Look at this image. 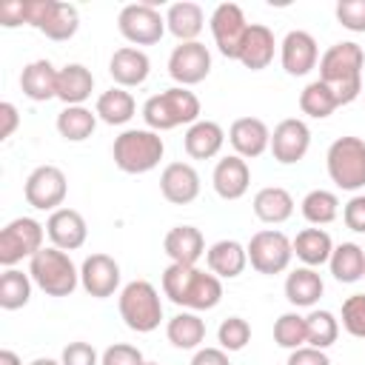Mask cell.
<instances>
[{"mask_svg":"<svg viewBox=\"0 0 365 365\" xmlns=\"http://www.w3.org/2000/svg\"><path fill=\"white\" fill-rule=\"evenodd\" d=\"M163 294L188 311H211L222 299V282L217 274H205L197 265L171 262L163 271Z\"/></svg>","mask_w":365,"mask_h":365,"instance_id":"6da1fadb","label":"cell"},{"mask_svg":"<svg viewBox=\"0 0 365 365\" xmlns=\"http://www.w3.org/2000/svg\"><path fill=\"white\" fill-rule=\"evenodd\" d=\"M362 66L365 51L354 40L334 43L319 57V80L334 91L339 106H348L362 94Z\"/></svg>","mask_w":365,"mask_h":365,"instance_id":"7a4b0ae2","label":"cell"},{"mask_svg":"<svg viewBox=\"0 0 365 365\" xmlns=\"http://www.w3.org/2000/svg\"><path fill=\"white\" fill-rule=\"evenodd\" d=\"M143 120L151 131H171L177 125H194L200 120V100L194 91L174 86L143 103Z\"/></svg>","mask_w":365,"mask_h":365,"instance_id":"3957f363","label":"cell"},{"mask_svg":"<svg viewBox=\"0 0 365 365\" xmlns=\"http://www.w3.org/2000/svg\"><path fill=\"white\" fill-rule=\"evenodd\" d=\"M165 154V143L151 128H125L120 137H114L111 157L114 165L125 174H148L160 165Z\"/></svg>","mask_w":365,"mask_h":365,"instance_id":"277c9868","label":"cell"},{"mask_svg":"<svg viewBox=\"0 0 365 365\" xmlns=\"http://www.w3.org/2000/svg\"><path fill=\"white\" fill-rule=\"evenodd\" d=\"M29 274L31 282L48 294V297H71L74 288L80 285V271L71 262V257L60 248H40L31 259H29Z\"/></svg>","mask_w":365,"mask_h":365,"instance_id":"5b68a950","label":"cell"},{"mask_svg":"<svg viewBox=\"0 0 365 365\" xmlns=\"http://www.w3.org/2000/svg\"><path fill=\"white\" fill-rule=\"evenodd\" d=\"M123 322L137 334H151L163 322V299L148 279H131L117 297Z\"/></svg>","mask_w":365,"mask_h":365,"instance_id":"8992f818","label":"cell"},{"mask_svg":"<svg viewBox=\"0 0 365 365\" xmlns=\"http://www.w3.org/2000/svg\"><path fill=\"white\" fill-rule=\"evenodd\" d=\"M328 177L342 191L365 188V143L359 137H339L331 143L328 154Z\"/></svg>","mask_w":365,"mask_h":365,"instance_id":"52a82bcc","label":"cell"},{"mask_svg":"<svg viewBox=\"0 0 365 365\" xmlns=\"http://www.w3.org/2000/svg\"><path fill=\"white\" fill-rule=\"evenodd\" d=\"M117 29L120 34L134 43V46H154L163 40L165 29V17L157 11L154 0H143V3H128L120 9L117 14Z\"/></svg>","mask_w":365,"mask_h":365,"instance_id":"ba28073f","label":"cell"},{"mask_svg":"<svg viewBox=\"0 0 365 365\" xmlns=\"http://www.w3.org/2000/svg\"><path fill=\"white\" fill-rule=\"evenodd\" d=\"M46 225H40L34 217H17L0 231V265L14 268L20 259H31L43 248Z\"/></svg>","mask_w":365,"mask_h":365,"instance_id":"9c48e42d","label":"cell"},{"mask_svg":"<svg viewBox=\"0 0 365 365\" xmlns=\"http://www.w3.org/2000/svg\"><path fill=\"white\" fill-rule=\"evenodd\" d=\"M248 251V262L257 274H265V277H274V274H282L288 265H291V257H294V245L291 240L282 234V231H274V228H265V231H257L251 237V242L245 245Z\"/></svg>","mask_w":365,"mask_h":365,"instance_id":"30bf717a","label":"cell"},{"mask_svg":"<svg viewBox=\"0 0 365 365\" xmlns=\"http://www.w3.org/2000/svg\"><path fill=\"white\" fill-rule=\"evenodd\" d=\"M26 202L37 211H57L68 194V180L57 165H37L23 185Z\"/></svg>","mask_w":365,"mask_h":365,"instance_id":"8fae6325","label":"cell"},{"mask_svg":"<svg viewBox=\"0 0 365 365\" xmlns=\"http://www.w3.org/2000/svg\"><path fill=\"white\" fill-rule=\"evenodd\" d=\"M211 34H214V43L220 48L222 57L228 60H237L240 57V48H242V40L248 34V20L242 14V9L237 3H220L214 11H211Z\"/></svg>","mask_w":365,"mask_h":365,"instance_id":"7c38bea8","label":"cell"},{"mask_svg":"<svg viewBox=\"0 0 365 365\" xmlns=\"http://www.w3.org/2000/svg\"><path fill=\"white\" fill-rule=\"evenodd\" d=\"M208 71H211V51L200 40L174 46V51L168 57V74L177 86H182V88L197 86L208 77Z\"/></svg>","mask_w":365,"mask_h":365,"instance_id":"4fadbf2b","label":"cell"},{"mask_svg":"<svg viewBox=\"0 0 365 365\" xmlns=\"http://www.w3.org/2000/svg\"><path fill=\"white\" fill-rule=\"evenodd\" d=\"M308 148H311V128L297 117L277 123V128L271 131V154L282 165L299 163L308 154Z\"/></svg>","mask_w":365,"mask_h":365,"instance_id":"5bb4252c","label":"cell"},{"mask_svg":"<svg viewBox=\"0 0 365 365\" xmlns=\"http://www.w3.org/2000/svg\"><path fill=\"white\" fill-rule=\"evenodd\" d=\"M80 285L88 297L106 299L120 288V265L108 254H91L80 265Z\"/></svg>","mask_w":365,"mask_h":365,"instance_id":"9a60e30c","label":"cell"},{"mask_svg":"<svg viewBox=\"0 0 365 365\" xmlns=\"http://www.w3.org/2000/svg\"><path fill=\"white\" fill-rule=\"evenodd\" d=\"M279 60H282L285 74L302 77L311 68H317V63H319V46H317V40L308 31L294 29L279 43Z\"/></svg>","mask_w":365,"mask_h":365,"instance_id":"2e32d148","label":"cell"},{"mask_svg":"<svg viewBox=\"0 0 365 365\" xmlns=\"http://www.w3.org/2000/svg\"><path fill=\"white\" fill-rule=\"evenodd\" d=\"M46 234H48V240H51L54 248H60V251H77V248L86 245L88 225H86V220H83L80 211H74V208H57L46 220Z\"/></svg>","mask_w":365,"mask_h":365,"instance_id":"e0dca14e","label":"cell"},{"mask_svg":"<svg viewBox=\"0 0 365 365\" xmlns=\"http://www.w3.org/2000/svg\"><path fill=\"white\" fill-rule=\"evenodd\" d=\"M160 191L171 205H188L200 197V174L191 163H168L160 174Z\"/></svg>","mask_w":365,"mask_h":365,"instance_id":"ac0fdd59","label":"cell"},{"mask_svg":"<svg viewBox=\"0 0 365 365\" xmlns=\"http://www.w3.org/2000/svg\"><path fill=\"white\" fill-rule=\"evenodd\" d=\"M228 143L234 145L237 157L254 160L271 148V131L259 117H240L228 128Z\"/></svg>","mask_w":365,"mask_h":365,"instance_id":"d6986e66","label":"cell"},{"mask_svg":"<svg viewBox=\"0 0 365 365\" xmlns=\"http://www.w3.org/2000/svg\"><path fill=\"white\" fill-rule=\"evenodd\" d=\"M148 71H151V60L143 48H134V46H123L111 54L108 60V74L111 80L120 86V88H134V86H143L148 80Z\"/></svg>","mask_w":365,"mask_h":365,"instance_id":"ffe728a7","label":"cell"},{"mask_svg":"<svg viewBox=\"0 0 365 365\" xmlns=\"http://www.w3.org/2000/svg\"><path fill=\"white\" fill-rule=\"evenodd\" d=\"M211 185L217 191L220 200H240L245 197L248 185H251V171H248V163L237 154H228L222 157L217 165H214V174H211Z\"/></svg>","mask_w":365,"mask_h":365,"instance_id":"44dd1931","label":"cell"},{"mask_svg":"<svg viewBox=\"0 0 365 365\" xmlns=\"http://www.w3.org/2000/svg\"><path fill=\"white\" fill-rule=\"evenodd\" d=\"M274 48H277L274 31H271L268 26H262V23H251L237 60H240L245 68H251V71H262V68L271 66V60H274Z\"/></svg>","mask_w":365,"mask_h":365,"instance_id":"7402d4cb","label":"cell"},{"mask_svg":"<svg viewBox=\"0 0 365 365\" xmlns=\"http://www.w3.org/2000/svg\"><path fill=\"white\" fill-rule=\"evenodd\" d=\"M163 248H165V254H168L171 262L197 265V259L205 254V240H202V231L194 228V225H174L165 234Z\"/></svg>","mask_w":365,"mask_h":365,"instance_id":"603a6c76","label":"cell"},{"mask_svg":"<svg viewBox=\"0 0 365 365\" xmlns=\"http://www.w3.org/2000/svg\"><path fill=\"white\" fill-rule=\"evenodd\" d=\"M57 74H60V68H54L48 60H31L20 71V88L34 103L54 100L57 97Z\"/></svg>","mask_w":365,"mask_h":365,"instance_id":"cb8c5ba5","label":"cell"},{"mask_svg":"<svg viewBox=\"0 0 365 365\" xmlns=\"http://www.w3.org/2000/svg\"><path fill=\"white\" fill-rule=\"evenodd\" d=\"M222 143H225V131L214 120H197L194 125H188V131L182 137L185 154L191 160H211V157H217Z\"/></svg>","mask_w":365,"mask_h":365,"instance_id":"d4e9b609","label":"cell"},{"mask_svg":"<svg viewBox=\"0 0 365 365\" xmlns=\"http://www.w3.org/2000/svg\"><path fill=\"white\" fill-rule=\"evenodd\" d=\"M205 262H208V271L217 274L220 279H234L245 271L248 251L237 240H220L205 251Z\"/></svg>","mask_w":365,"mask_h":365,"instance_id":"484cf974","label":"cell"},{"mask_svg":"<svg viewBox=\"0 0 365 365\" xmlns=\"http://www.w3.org/2000/svg\"><path fill=\"white\" fill-rule=\"evenodd\" d=\"M205 26V14L197 3L191 0H180V3H171L168 11H165V29L180 40V43H194L200 37Z\"/></svg>","mask_w":365,"mask_h":365,"instance_id":"4316f807","label":"cell"},{"mask_svg":"<svg viewBox=\"0 0 365 365\" xmlns=\"http://www.w3.org/2000/svg\"><path fill=\"white\" fill-rule=\"evenodd\" d=\"M94 91V74L83 63H68L57 74V100L66 106H83Z\"/></svg>","mask_w":365,"mask_h":365,"instance_id":"83f0119b","label":"cell"},{"mask_svg":"<svg viewBox=\"0 0 365 365\" xmlns=\"http://www.w3.org/2000/svg\"><path fill=\"white\" fill-rule=\"evenodd\" d=\"M322 291H325L322 277H319L314 268H308V265L294 268V271L285 277V299H288L291 305H297V308H314V305L319 302Z\"/></svg>","mask_w":365,"mask_h":365,"instance_id":"f1b7e54d","label":"cell"},{"mask_svg":"<svg viewBox=\"0 0 365 365\" xmlns=\"http://www.w3.org/2000/svg\"><path fill=\"white\" fill-rule=\"evenodd\" d=\"M254 214L268 225H279L294 214V197L279 185H265L254 194Z\"/></svg>","mask_w":365,"mask_h":365,"instance_id":"f546056e","label":"cell"},{"mask_svg":"<svg viewBox=\"0 0 365 365\" xmlns=\"http://www.w3.org/2000/svg\"><path fill=\"white\" fill-rule=\"evenodd\" d=\"M291 245H294L297 259H302L308 268L325 265V262L331 259V254H334V240H331V234L322 231V228H302V231L291 240Z\"/></svg>","mask_w":365,"mask_h":365,"instance_id":"4dcf8cb0","label":"cell"},{"mask_svg":"<svg viewBox=\"0 0 365 365\" xmlns=\"http://www.w3.org/2000/svg\"><path fill=\"white\" fill-rule=\"evenodd\" d=\"M328 268L336 282H348V285L359 282L365 277V251L356 242H339V245H334Z\"/></svg>","mask_w":365,"mask_h":365,"instance_id":"1f68e13d","label":"cell"},{"mask_svg":"<svg viewBox=\"0 0 365 365\" xmlns=\"http://www.w3.org/2000/svg\"><path fill=\"white\" fill-rule=\"evenodd\" d=\"M94 111H97V117H100L106 125H125V123L134 117L137 103H134V97H131L125 88L114 86V88H108V91H103V94L97 97Z\"/></svg>","mask_w":365,"mask_h":365,"instance_id":"d6a6232c","label":"cell"},{"mask_svg":"<svg viewBox=\"0 0 365 365\" xmlns=\"http://www.w3.org/2000/svg\"><path fill=\"white\" fill-rule=\"evenodd\" d=\"M97 120H100L97 111H91L86 106H66L57 114V131L68 143H83V140H88L94 134Z\"/></svg>","mask_w":365,"mask_h":365,"instance_id":"836d02e7","label":"cell"},{"mask_svg":"<svg viewBox=\"0 0 365 365\" xmlns=\"http://www.w3.org/2000/svg\"><path fill=\"white\" fill-rule=\"evenodd\" d=\"M165 336H168V342L174 348H182V351L200 348V342L205 339V322L194 311H180V314H174L168 319Z\"/></svg>","mask_w":365,"mask_h":365,"instance_id":"e575fe53","label":"cell"},{"mask_svg":"<svg viewBox=\"0 0 365 365\" xmlns=\"http://www.w3.org/2000/svg\"><path fill=\"white\" fill-rule=\"evenodd\" d=\"M77 29H80L77 9L71 3H57L54 0V6H51V11H48V17H46V23H43L40 31L48 40H54V43H66V40H71L77 34Z\"/></svg>","mask_w":365,"mask_h":365,"instance_id":"d590c367","label":"cell"},{"mask_svg":"<svg viewBox=\"0 0 365 365\" xmlns=\"http://www.w3.org/2000/svg\"><path fill=\"white\" fill-rule=\"evenodd\" d=\"M339 214V197L334 191H325V188H314L302 197V217L311 222V225H328L334 222Z\"/></svg>","mask_w":365,"mask_h":365,"instance_id":"8d00e7d4","label":"cell"},{"mask_svg":"<svg viewBox=\"0 0 365 365\" xmlns=\"http://www.w3.org/2000/svg\"><path fill=\"white\" fill-rule=\"evenodd\" d=\"M31 299V274H23L17 268H6L0 277V308L17 311Z\"/></svg>","mask_w":365,"mask_h":365,"instance_id":"74e56055","label":"cell"},{"mask_svg":"<svg viewBox=\"0 0 365 365\" xmlns=\"http://www.w3.org/2000/svg\"><path fill=\"white\" fill-rule=\"evenodd\" d=\"M299 108H302V114H308V117H314V120H325V117H331V114L339 108V103H336L334 91H331L322 80H314V83H308V86L302 88V94H299Z\"/></svg>","mask_w":365,"mask_h":365,"instance_id":"f35d334b","label":"cell"},{"mask_svg":"<svg viewBox=\"0 0 365 365\" xmlns=\"http://www.w3.org/2000/svg\"><path fill=\"white\" fill-rule=\"evenodd\" d=\"M305 331H308V345L325 351V348H331V345L336 342V336H339V319H336L331 311L317 308V311H311V314L305 317Z\"/></svg>","mask_w":365,"mask_h":365,"instance_id":"ab89813d","label":"cell"},{"mask_svg":"<svg viewBox=\"0 0 365 365\" xmlns=\"http://www.w3.org/2000/svg\"><path fill=\"white\" fill-rule=\"evenodd\" d=\"M274 342L279 348H288V351H297L302 345H308V331H305V317L288 311L282 314L277 322H274Z\"/></svg>","mask_w":365,"mask_h":365,"instance_id":"60d3db41","label":"cell"},{"mask_svg":"<svg viewBox=\"0 0 365 365\" xmlns=\"http://www.w3.org/2000/svg\"><path fill=\"white\" fill-rule=\"evenodd\" d=\"M217 342L222 351H242L251 342V325L242 317H228L217 328Z\"/></svg>","mask_w":365,"mask_h":365,"instance_id":"b9f144b4","label":"cell"},{"mask_svg":"<svg viewBox=\"0 0 365 365\" xmlns=\"http://www.w3.org/2000/svg\"><path fill=\"white\" fill-rule=\"evenodd\" d=\"M342 328L351 336L365 339V294H351L342 302Z\"/></svg>","mask_w":365,"mask_h":365,"instance_id":"7bdbcfd3","label":"cell"},{"mask_svg":"<svg viewBox=\"0 0 365 365\" xmlns=\"http://www.w3.org/2000/svg\"><path fill=\"white\" fill-rule=\"evenodd\" d=\"M336 20L348 31H365V0H339L336 3Z\"/></svg>","mask_w":365,"mask_h":365,"instance_id":"ee69618b","label":"cell"},{"mask_svg":"<svg viewBox=\"0 0 365 365\" xmlns=\"http://www.w3.org/2000/svg\"><path fill=\"white\" fill-rule=\"evenodd\" d=\"M100 365H145L140 348L128 342H114L100 354Z\"/></svg>","mask_w":365,"mask_h":365,"instance_id":"f6af8a7d","label":"cell"},{"mask_svg":"<svg viewBox=\"0 0 365 365\" xmlns=\"http://www.w3.org/2000/svg\"><path fill=\"white\" fill-rule=\"evenodd\" d=\"M60 362L63 365H100V356H97L94 345H88V342H68L63 348Z\"/></svg>","mask_w":365,"mask_h":365,"instance_id":"bcb514c9","label":"cell"},{"mask_svg":"<svg viewBox=\"0 0 365 365\" xmlns=\"http://www.w3.org/2000/svg\"><path fill=\"white\" fill-rule=\"evenodd\" d=\"M342 220H345V225H348L351 231L365 234V194H354V197L345 202Z\"/></svg>","mask_w":365,"mask_h":365,"instance_id":"7dc6e473","label":"cell"},{"mask_svg":"<svg viewBox=\"0 0 365 365\" xmlns=\"http://www.w3.org/2000/svg\"><path fill=\"white\" fill-rule=\"evenodd\" d=\"M54 0H23V23L26 26H34L37 31L43 29L48 11H51Z\"/></svg>","mask_w":365,"mask_h":365,"instance_id":"c3c4849f","label":"cell"},{"mask_svg":"<svg viewBox=\"0 0 365 365\" xmlns=\"http://www.w3.org/2000/svg\"><path fill=\"white\" fill-rule=\"evenodd\" d=\"M288 365H331V359H328V354H325V351L311 348V345H302V348L291 351Z\"/></svg>","mask_w":365,"mask_h":365,"instance_id":"681fc988","label":"cell"},{"mask_svg":"<svg viewBox=\"0 0 365 365\" xmlns=\"http://www.w3.org/2000/svg\"><path fill=\"white\" fill-rule=\"evenodd\" d=\"M20 125V114L14 103H0V140H9Z\"/></svg>","mask_w":365,"mask_h":365,"instance_id":"f907efd6","label":"cell"},{"mask_svg":"<svg viewBox=\"0 0 365 365\" xmlns=\"http://www.w3.org/2000/svg\"><path fill=\"white\" fill-rule=\"evenodd\" d=\"M0 26L6 29L23 26V0H6L0 6Z\"/></svg>","mask_w":365,"mask_h":365,"instance_id":"816d5d0a","label":"cell"},{"mask_svg":"<svg viewBox=\"0 0 365 365\" xmlns=\"http://www.w3.org/2000/svg\"><path fill=\"white\" fill-rule=\"evenodd\" d=\"M191 365H231L228 354L222 348H200L191 359Z\"/></svg>","mask_w":365,"mask_h":365,"instance_id":"f5cc1de1","label":"cell"},{"mask_svg":"<svg viewBox=\"0 0 365 365\" xmlns=\"http://www.w3.org/2000/svg\"><path fill=\"white\" fill-rule=\"evenodd\" d=\"M0 365H23V362H20V356H17L14 351L3 348V351H0Z\"/></svg>","mask_w":365,"mask_h":365,"instance_id":"db71d44e","label":"cell"},{"mask_svg":"<svg viewBox=\"0 0 365 365\" xmlns=\"http://www.w3.org/2000/svg\"><path fill=\"white\" fill-rule=\"evenodd\" d=\"M29 365H63V362H57V359H48V356H37L34 362H29Z\"/></svg>","mask_w":365,"mask_h":365,"instance_id":"11a10c76","label":"cell"},{"mask_svg":"<svg viewBox=\"0 0 365 365\" xmlns=\"http://www.w3.org/2000/svg\"><path fill=\"white\" fill-rule=\"evenodd\" d=\"M145 365H160V362H145Z\"/></svg>","mask_w":365,"mask_h":365,"instance_id":"9f6ffc18","label":"cell"},{"mask_svg":"<svg viewBox=\"0 0 365 365\" xmlns=\"http://www.w3.org/2000/svg\"><path fill=\"white\" fill-rule=\"evenodd\" d=\"M362 279H365V277H362Z\"/></svg>","mask_w":365,"mask_h":365,"instance_id":"6f0895ef","label":"cell"}]
</instances>
